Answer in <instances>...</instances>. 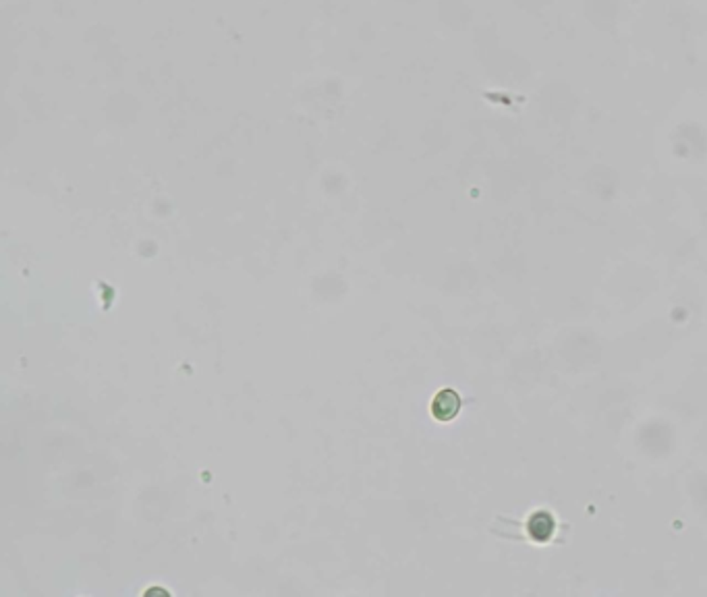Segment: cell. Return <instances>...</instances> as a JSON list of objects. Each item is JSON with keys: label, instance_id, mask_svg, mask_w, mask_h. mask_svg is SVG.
<instances>
[{"label": "cell", "instance_id": "6da1fadb", "mask_svg": "<svg viewBox=\"0 0 707 597\" xmlns=\"http://www.w3.org/2000/svg\"><path fill=\"white\" fill-rule=\"evenodd\" d=\"M461 409V398L455 390H442L436 394L434 403H431V413L434 417L440 419V421H450V419L457 417Z\"/></svg>", "mask_w": 707, "mask_h": 597}]
</instances>
